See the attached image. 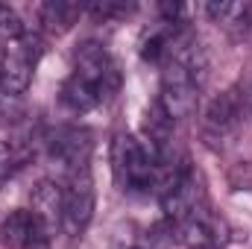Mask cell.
Wrapping results in <instances>:
<instances>
[{"instance_id": "7c38bea8", "label": "cell", "mask_w": 252, "mask_h": 249, "mask_svg": "<svg viewBox=\"0 0 252 249\" xmlns=\"http://www.w3.org/2000/svg\"><path fill=\"white\" fill-rule=\"evenodd\" d=\"M208 18L232 32H247L252 27V3H208Z\"/></svg>"}, {"instance_id": "2e32d148", "label": "cell", "mask_w": 252, "mask_h": 249, "mask_svg": "<svg viewBox=\"0 0 252 249\" xmlns=\"http://www.w3.org/2000/svg\"><path fill=\"white\" fill-rule=\"evenodd\" d=\"M12 170H15V153H12V147L6 141H0V187L6 185Z\"/></svg>"}, {"instance_id": "3957f363", "label": "cell", "mask_w": 252, "mask_h": 249, "mask_svg": "<svg viewBox=\"0 0 252 249\" xmlns=\"http://www.w3.org/2000/svg\"><path fill=\"white\" fill-rule=\"evenodd\" d=\"M41 38L27 32L21 35L18 41H12V47L6 50V62H3V70H0V91H9V94H18L24 97V91L30 88L32 76H35V67H38V59H41Z\"/></svg>"}, {"instance_id": "e0dca14e", "label": "cell", "mask_w": 252, "mask_h": 249, "mask_svg": "<svg viewBox=\"0 0 252 249\" xmlns=\"http://www.w3.org/2000/svg\"><path fill=\"white\" fill-rule=\"evenodd\" d=\"M3 62H6V50L0 47V70H3Z\"/></svg>"}, {"instance_id": "9c48e42d", "label": "cell", "mask_w": 252, "mask_h": 249, "mask_svg": "<svg viewBox=\"0 0 252 249\" xmlns=\"http://www.w3.org/2000/svg\"><path fill=\"white\" fill-rule=\"evenodd\" d=\"M109 97L112 94L100 82H94L91 76H85L79 70H70V76L62 82V103L73 115H85V112L97 109L100 103H106Z\"/></svg>"}, {"instance_id": "30bf717a", "label": "cell", "mask_w": 252, "mask_h": 249, "mask_svg": "<svg viewBox=\"0 0 252 249\" xmlns=\"http://www.w3.org/2000/svg\"><path fill=\"white\" fill-rule=\"evenodd\" d=\"M32 205H30V211H32V217L47 229V232H53L56 235V229H62V185H56V182H38L35 190H32V199H30Z\"/></svg>"}, {"instance_id": "5bb4252c", "label": "cell", "mask_w": 252, "mask_h": 249, "mask_svg": "<svg viewBox=\"0 0 252 249\" xmlns=\"http://www.w3.org/2000/svg\"><path fill=\"white\" fill-rule=\"evenodd\" d=\"M21 35H27V27H24L21 15H18L9 3H0V38L18 41Z\"/></svg>"}, {"instance_id": "4fadbf2b", "label": "cell", "mask_w": 252, "mask_h": 249, "mask_svg": "<svg viewBox=\"0 0 252 249\" xmlns=\"http://www.w3.org/2000/svg\"><path fill=\"white\" fill-rule=\"evenodd\" d=\"M27 115V103L24 97L18 94H9V91H0V129H9V126H18Z\"/></svg>"}, {"instance_id": "52a82bcc", "label": "cell", "mask_w": 252, "mask_h": 249, "mask_svg": "<svg viewBox=\"0 0 252 249\" xmlns=\"http://www.w3.org/2000/svg\"><path fill=\"white\" fill-rule=\"evenodd\" d=\"M179 226V241L188 249H223L226 247V229L223 223L202 205L190 217H185Z\"/></svg>"}, {"instance_id": "277c9868", "label": "cell", "mask_w": 252, "mask_h": 249, "mask_svg": "<svg viewBox=\"0 0 252 249\" xmlns=\"http://www.w3.org/2000/svg\"><path fill=\"white\" fill-rule=\"evenodd\" d=\"M244 109H247V97L238 88H229L220 97H214L211 106L202 115V135H205V141L211 147L226 144L238 132L241 121H244Z\"/></svg>"}, {"instance_id": "9a60e30c", "label": "cell", "mask_w": 252, "mask_h": 249, "mask_svg": "<svg viewBox=\"0 0 252 249\" xmlns=\"http://www.w3.org/2000/svg\"><path fill=\"white\" fill-rule=\"evenodd\" d=\"M85 12L97 21H118V18H126L132 12V3H115V0H103V3H88Z\"/></svg>"}, {"instance_id": "8992f818", "label": "cell", "mask_w": 252, "mask_h": 249, "mask_svg": "<svg viewBox=\"0 0 252 249\" xmlns=\"http://www.w3.org/2000/svg\"><path fill=\"white\" fill-rule=\"evenodd\" d=\"M73 70L91 76V79L100 82L109 94H115L118 85H121L118 64L109 56V50H106L103 44H97V41H85V44L76 47V53H73Z\"/></svg>"}, {"instance_id": "6da1fadb", "label": "cell", "mask_w": 252, "mask_h": 249, "mask_svg": "<svg viewBox=\"0 0 252 249\" xmlns=\"http://www.w3.org/2000/svg\"><path fill=\"white\" fill-rule=\"evenodd\" d=\"M112 173L126 193H150L158 185V158L144 144V138L118 132L112 138Z\"/></svg>"}, {"instance_id": "5b68a950", "label": "cell", "mask_w": 252, "mask_h": 249, "mask_svg": "<svg viewBox=\"0 0 252 249\" xmlns=\"http://www.w3.org/2000/svg\"><path fill=\"white\" fill-rule=\"evenodd\" d=\"M91 132L82 126H59L47 138V156L53 164H59L62 176L91 167Z\"/></svg>"}, {"instance_id": "7a4b0ae2", "label": "cell", "mask_w": 252, "mask_h": 249, "mask_svg": "<svg viewBox=\"0 0 252 249\" xmlns=\"http://www.w3.org/2000/svg\"><path fill=\"white\" fill-rule=\"evenodd\" d=\"M97 193H94V179L91 167L76 170L62 179V229L67 235H82L94 217Z\"/></svg>"}, {"instance_id": "ba28073f", "label": "cell", "mask_w": 252, "mask_h": 249, "mask_svg": "<svg viewBox=\"0 0 252 249\" xmlns=\"http://www.w3.org/2000/svg\"><path fill=\"white\" fill-rule=\"evenodd\" d=\"M32 241H53V232H47L30 208H15L0 223V244L6 249H27Z\"/></svg>"}, {"instance_id": "8fae6325", "label": "cell", "mask_w": 252, "mask_h": 249, "mask_svg": "<svg viewBox=\"0 0 252 249\" xmlns=\"http://www.w3.org/2000/svg\"><path fill=\"white\" fill-rule=\"evenodd\" d=\"M85 12V6H79V3H70V0H50V3H44L41 9H38V18H41V27L47 30V32H56V35H62L67 32L73 24H76V18Z\"/></svg>"}, {"instance_id": "ac0fdd59", "label": "cell", "mask_w": 252, "mask_h": 249, "mask_svg": "<svg viewBox=\"0 0 252 249\" xmlns=\"http://www.w3.org/2000/svg\"><path fill=\"white\" fill-rule=\"evenodd\" d=\"M250 109H252V94H250Z\"/></svg>"}, {"instance_id": "d6986e66", "label": "cell", "mask_w": 252, "mask_h": 249, "mask_svg": "<svg viewBox=\"0 0 252 249\" xmlns=\"http://www.w3.org/2000/svg\"><path fill=\"white\" fill-rule=\"evenodd\" d=\"M132 249H138V247H132Z\"/></svg>"}]
</instances>
